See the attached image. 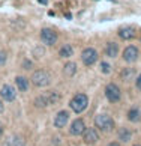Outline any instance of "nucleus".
<instances>
[{
	"label": "nucleus",
	"instance_id": "ddd939ff",
	"mask_svg": "<svg viewBox=\"0 0 141 146\" xmlns=\"http://www.w3.org/2000/svg\"><path fill=\"white\" fill-rule=\"evenodd\" d=\"M119 36H120L122 39H125V41L134 39L135 29H134V27H129V26H126V27H122L120 30H119Z\"/></svg>",
	"mask_w": 141,
	"mask_h": 146
},
{
	"label": "nucleus",
	"instance_id": "dca6fc26",
	"mask_svg": "<svg viewBox=\"0 0 141 146\" xmlns=\"http://www.w3.org/2000/svg\"><path fill=\"white\" fill-rule=\"evenodd\" d=\"M75 72H77V63H75V62H68V63H65V66H63V74L66 75V77H74Z\"/></svg>",
	"mask_w": 141,
	"mask_h": 146
},
{
	"label": "nucleus",
	"instance_id": "7ed1b4c3",
	"mask_svg": "<svg viewBox=\"0 0 141 146\" xmlns=\"http://www.w3.org/2000/svg\"><path fill=\"white\" fill-rule=\"evenodd\" d=\"M32 83L36 88H47L51 83V75L45 69H36L33 72V75H32Z\"/></svg>",
	"mask_w": 141,
	"mask_h": 146
},
{
	"label": "nucleus",
	"instance_id": "c756f323",
	"mask_svg": "<svg viewBox=\"0 0 141 146\" xmlns=\"http://www.w3.org/2000/svg\"><path fill=\"white\" fill-rule=\"evenodd\" d=\"M39 3H42V5H47V0H38Z\"/></svg>",
	"mask_w": 141,
	"mask_h": 146
},
{
	"label": "nucleus",
	"instance_id": "a211bd4d",
	"mask_svg": "<svg viewBox=\"0 0 141 146\" xmlns=\"http://www.w3.org/2000/svg\"><path fill=\"white\" fill-rule=\"evenodd\" d=\"M128 119L131 122H140L141 121V110L138 109V107L131 109V110L128 111Z\"/></svg>",
	"mask_w": 141,
	"mask_h": 146
},
{
	"label": "nucleus",
	"instance_id": "6e6552de",
	"mask_svg": "<svg viewBox=\"0 0 141 146\" xmlns=\"http://www.w3.org/2000/svg\"><path fill=\"white\" fill-rule=\"evenodd\" d=\"M0 96H2V100H5V101L12 102L17 98V90H15V88H12L11 84H5L3 88L0 89Z\"/></svg>",
	"mask_w": 141,
	"mask_h": 146
},
{
	"label": "nucleus",
	"instance_id": "f03ea898",
	"mask_svg": "<svg viewBox=\"0 0 141 146\" xmlns=\"http://www.w3.org/2000/svg\"><path fill=\"white\" fill-rule=\"evenodd\" d=\"M95 125H96L98 129H101L102 133H110L114 129V121H113V117L110 115L102 113V115H98L95 117Z\"/></svg>",
	"mask_w": 141,
	"mask_h": 146
},
{
	"label": "nucleus",
	"instance_id": "1a4fd4ad",
	"mask_svg": "<svg viewBox=\"0 0 141 146\" xmlns=\"http://www.w3.org/2000/svg\"><path fill=\"white\" fill-rule=\"evenodd\" d=\"M123 59H125V62H128V63H134L138 59V48L135 45L126 47L123 51Z\"/></svg>",
	"mask_w": 141,
	"mask_h": 146
},
{
	"label": "nucleus",
	"instance_id": "0eeeda50",
	"mask_svg": "<svg viewBox=\"0 0 141 146\" xmlns=\"http://www.w3.org/2000/svg\"><path fill=\"white\" fill-rule=\"evenodd\" d=\"M81 59H83L84 65L90 66V65H93L98 60V51L95 48H86V50L81 53Z\"/></svg>",
	"mask_w": 141,
	"mask_h": 146
},
{
	"label": "nucleus",
	"instance_id": "20e7f679",
	"mask_svg": "<svg viewBox=\"0 0 141 146\" xmlns=\"http://www.w3.org/2000/svg\"><path fill=\"white\" fill-rule=\"evenodd\" d=\"M87 106H89V98H87V95H84V94H77L69 101V107L75 113H83L87 109Z\"/></svg>",
	"mask_w": 141,
	"mask_h": 146
},
{
	"label": "nucleus",
	"instance_id": "f257e3e1",
	"mask_svg": "<svg viewBox=\"0 0 141 146\" xmlns=\"http://www.w3.org/2000/svg\"><path fill=\"white\" fill-rule=\"evenodd\" d=\"M60 100V95L54 90H47L45 94L39 95L35 100V106L36 107H48V106H54L56 102H59Z\"/></svg>",
	"mask_w": 141,
	"mask_h": 146
},
{
	"label": "nucleus",
	"instance_id": "aec40b11",
	"mask_svg": "<svg viewBox=\"0 0 141 146\" xmlns=\"http://www.w3.org/2000/svg\"><path fill=\"white\" fill-rule=\"evenodd\" d=\"M117 134H119V139H120L122 142H125V143L132 139V133H131V129H128V128H120Z\"/></svg>",
	"mask_w": 141,
	"mask_h": 146
},
{
	"label": "nucleus",
	"instance_id": "9b49d317",
	"mask_svg": "<svg viewBox=\"0 0 141 146\" xmlns=\"http://www.w3.org/2000/svg\"><path fill=\"white\" fill-rule=\"evenodd\" d=\"M84 129H86V123H84L83 119H75L72 122V125H70L69 133L72 134V136H81V134L84 133Z\"/></svg>",
	"mask_w": 141,
	"mask_h": 146
},
{
	"label": "nucleus",
	"instance_id": "4468645a",
	"mask_svg": "<svg viewBox=\"0 0 141 146\" xmlns=\"http://www.w3.org/2000/svg\"><path fill=\"white\" fill-rule=\"evenodd\" d=\"M135 77V69L134 68H125L120 71V78L125 83H131Z\"/></svg>",
	"mask_w": 141,
	"mask_h": 146
},
{
	"label": "nucleus",
	"instance_id": "4be33fe9",
	"mask_svg": "<svg viewBox=\"0 0 141 146\" xmlns=\"http://www.w3.org/2000/svg\"><path fill=\"white\" fill-rule=\"evenodd\" d=\"M101 69H102V72H104V74H110L111 72V65L107 63V62H102L101 63Z\"/></svg>",
	"mask_w": 141,
	"mask_h": 146
},
{
	"label": "nucleus",
	"instance_id": "423d86ee",
	"mask_svg": "<svg viewBox=\"0 0 141 146\" xmlns=\"http://www.w3.org/2000/svg\"><path fill=\"white\" fill-rule=\"evenodd\" d=\"M105 96H107V100L110 102H119V101H120V89H119L114 83L107 84Z\"/></svg>",
	"mask_w": 141,
	"mask_h": 146
},
{
	"label": "nucleus",
	"instance_id": "f8f14e48",
	"mask_svg": "<svg viewBox=\"0 0 141 146\" xmlns=\"http://www.w3.org/2000/svg\"><path fill=\"white\" fill-rule=\"evenodd\" d=\"M69 121V113L66 110H62V111H59L57 115H56V119H54V125H56L57 128H63L65 125L68 123Z\"/></svg>",
	"mask_w": 141,
	"mask_h": 146
},
{
	"label": "nucleus",
	"instance_id": "a878e982",
	"mask_svg": "<svg viewBox=\"0 0 141 146\" xmlns=\"http://www.w3.org/2000/svg\"><path fill=\"white\" fill-rule=\"evenodd\" d=\"M137 88H138V90L141 92V74L138 75V78H137Z\"/></svg>",
	"mask_w": 141,
	"mask_h": 146
},
{
	"label": "nucleus",
	"instance_id": "5701e85b",
	"mask_svg": "<svg viewBox=\"0 0 141 146\" xmlns=\"http://www.w3.org/2000/svg\"><path fill=\"white\" fill-rule=\"evenodd\" d=\"M6 59H8V53L3 51V50H0V66L6 63Z\"/></svg>",
	"mask_w": 141,
	"mask_h": 146
},
{
	"label": "nucleus",
	"instance_id": "2eb2a0df",
	"mask_svg": "<svg viewBox=\"0 0 141 146\" xmlns=\"http://www.w3.org/2000/svg\"><path fill=\"white\" fill-rule=\"evenodd\" d=\"M105 54L108 57H116L119 54V44H116V42H108L105 45Z\"/></svg>",
	"mask_w": 141,
	"mask_h": 146
},
{
	"label": "nucleus",
	"instance_id": "bb28decb",
	"mask_svg": "<svg viewBox=\"0 0 141 146\" xmlns=\"http://www.w3.org/2000/svg\"><path fill=\"white\" fill-rule=\"evenodd\" d=\"M3 110H5V107H3V102H2V100H0V113H3Z\"/></svg>",
	"mask_w": 141,
	"mask_h": 146
},
{
	"label": "nucleus",
	"instance_id": "412c9836",
	"mask_svg": "<svg viewBox=\"0 0 141 146\" xmlns=\"http://www.w3.org/2000/svg\"><path fill=\"white\" fill-rule=\"evenodd\" d=\"M72 53H74L72 47L66 44V45H63V47L60 48V51H59V56H60V57H70V56H72Z\"/></svg>",
	"mask_w": 141,
	"mask_h": 146
},
{
	"label": "nucleus",
	"instance_id": "f3484780",
	"mask_svg": "<svg viewBox=\"0 0 141 146\" xmlns=\"http://www.w3.org/2000/svg\"><path fill=\"white\" fill-rule=\"evenodd\" d=\"M24 139L21 136H12L9 137L6 140V143H5V146H24Z\"/></svg>",
	"mask_w": 141,
	"mask_h": 146
},
{
	"label": "nucleus",
	"instance_id": "393cba45",
	"mask_svg": "<svg viewBox=\"0 0 141 146\" xmlns=\"http://www.w3.org/2000/svg\"><path fill=\"white\" fill-rule=\"evenodd\" d=\"M23 63H24L23 66H24L26 69H30V68H32V62H30V60H24Z\"/></svg>",
	"mask_w": 141,
	"mask_h": 146
},
{
	"label": "nucleus",
	"instance_id": "c85d7f7f",
	"mask_svg": "<svg viewBox=\"0 0 141 146\" xmlns=\"http://www.w3.org/2000/svg\"><path fill=\"white\" fill-rule=\"evenodd\" d=\"M108 146H120V145H119L117 142H111L110 145H108Z\"/></svg>",
	"mask_w": 141,
	"mask_h": 146
},
{
	"label": "nucleus",
	"instance_id": "cd10ccee",
	"mask_svg": "<svg viewBox=\"0 0 141 146\" xmlns=\"http://www.w3.org/2000/svg\"><path fill=\"white\" fill-rule=\"evenodd\" d=\"M3 136V125H2V122H0V137Z\"/></svg>",
	"mask_w": 141,
	"mask_h": 146
},
{
	"label": "nucleus",
	"instance_id": "7c9ffc66",
	"mask_svg": "<svg viewBox=\"0 0 141 146\" xmlns=\"http://www.w3.org/2000/svg\"><path fill=\"white\" fill-rule=\"evenodd\" d=\"M134 146H141V145H134Z\"/></svg>",
	"mask_w": 141,
	"mask_h": 146
},
{
	"label": "nucleus",
	"instance_id": "9d476101",
	"mask_svg": "<svg viewBox=\"0 0 141 146\" xmlns=\"http://www.w3.org/2000/svg\"><path fill=\"white\" fill-rule=\"evenodd\" d=\"M83 139L87 145H95L98 140H99V134L95 128H86L83 133Z\"/></svg>",
	"mask_w": 141,
	"mask_h": 146
},
{
	"label": "nucleus",
	"instance_id": "b1692460",
	"mask_svg": "<svg viewBox=\"0 0 141 146\" xmlns=\"http://www.w3.org/2000/svg\"><path fill=\"white\" fill-rule=\"evenodd\" d=\"M33 54H35V57H42V56H44V48H42V47H36L33 50Z\"/></svg>",
	"mask_w": 141,
	"mask_h": 146
},
{
	"label": "nucleus",
	"instance_id": "39448f33",
	"mask_svg": "<svg viewBox=\"0 0 141 146\" xmlns=\"http://www.w3.org/2000/svg\"><path fill=\"white\" fill-rule=\"evenodd\" d=\"M57 32L50 27H44L41 30V39L45 45H54L57 42Z\"/></svg>",
	"mask_w": 141,
	"mask_h": 146
},
{
	"label": "nucleus",
	"instance_id": "6ab92c4d",
	"mask_svg": "<svg viewBox=\"0 0 141 146\" xmlns=\"http://www.w3.org/2000/svg\"><path fill=\"white\" fill-rule=\"evenodd\" d=\"M15 83H17V88L21 92H26L27 89H29V80H27L24 75H18V77L15 78Z\"/></svg>",
	"mask_w": 141,
	"mask_h": 146
}]
</instances>
